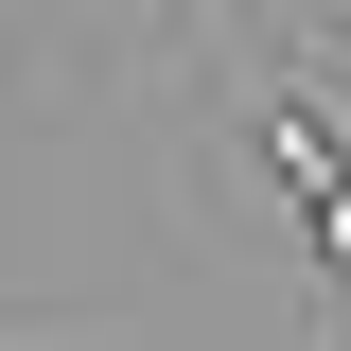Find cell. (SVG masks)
Wrapping results in <instances>:
<instances>
[{"mask_svg":"<svg viewBox=\"0 0 351 351\" xmlns=\"http://www.w3.org/2000/svg\"><path fill=\"white\" fill-rule=\"evenodd\" d=\"M246 106H263V88H246ZM263 158H281V193H299V211H316V193H351V158H334V123H316V106H263Z\"/></svg>","mask_w":351,"mask_h":351,"instance_id":"6da1fadb","label":"cell"},{"mask_svg":"<svg viewBox=\"0 0 351 351\" xmlns=\"http://www.w3.org/2000/svg\"><path fill=\"white\" fill-rule=\"evenodd\" d=\"M193 36H211V53H228V71H246V0H193Z\"/></svg>","mask_w":351,"mask_h":351,"instance_id":"7a4b0ae2","label":"cell"},{"mask_svg":"<svg viewBox=\"0 0 351 351\" xmlns=\"http://www.w3.org/2000/svg\"><path fill=\"white\" fill-rule=\"evenodd\" d=\"M0 351H71V334H0Z\"/></svg>","mask_w":351,"mask_h":351,"instance_id":"3957f363","label":"cell"}]
</instances>
